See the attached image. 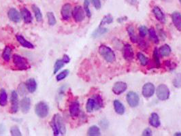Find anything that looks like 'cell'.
Here are the masks:
<instances>
[{
  "label": "cell",
  "instance_id": "1",
  "mask_svg": "<svg viewBox=\"0 0 181 136\" xmlns=\"http://www.w3.org/2000/svg\"><path fill=\"white\" fill-rule=\"evenodd\" d=\"M51 125L54 135H58L59 133L64 135L66 133V128H65L64 121L59 114H56L53 116Z\"/></svg>",
  "mask_w": 181,
  "mask_h": 136
},
{
  "label": "cell",
  "instance_id": "2",
  "mask_svg": "<svg viewBox=\"0 0 181 136\" xmlns=\"http://www.w3.org/2000/svg\"><path fill=\"white\" fill-rule=\"evenodd\" d=\"M99 53L108 63H113L116 60L114 52L110 47L105 45H101L99 48Z\"/></svg>",
  "mask_w": 181,
  "mask_h": 136
},
{
  "label": "cell",
  "instance_id": "3",
  "mask_svg": "<svg viewBox=\"0 0 181 136\" xmlns=\"http://www.w3.org/2000/svg\"><path fill=\"white\" fill-rule=\"evenodd\" d=\"M13 63L17 69L19 70H27L30 68V65L25 58L21 55L15 54L12 57Z\"/></svg>",
  "mask_w": 181,
  "mask_h": 136
},
{
  "label": "cell",
  "instance_id": "4",
  "mask_svg": "<svg viewBox=\"0 0 181 136\" xmlns=\"http://www.w3.org/2000/svg\"><path fill=\"white\" fill-rule=\"evenodd\" d=\"M35 112L37 117L44 118H46L49 114V106L44 102H40L36 105Z\"/></svg>",
  "mask_w": 181,
  "mask_h": 136
},
{
  "label": "cell",
  "instance_id": "5",
  "mask_svg": "<svg viewBox=\"0 0 181 136\" xmlns=\"http://www.w3.org/2000/svg\"><path fill=\"white\" fill-rule=\"evenodd\" d=\"M170 90L166 85L162 84L157 88V97L161 101H165L170 97Z\"/></svg>",
  "mask_w": 181,
  "mask_h": 136
},
{
  "label": "cell",
  "instance_id": "6",
  "mask_svg": "<svg viewBox=\"0 0 181 136\" xmlns=\"http://www.w3.org/2000/svg\"><path fill=\"white\" fill-rule=\"evenodd\" d=\"M72 15L74 21L77 22H82L85 18V12L80 6H77L73 9Z\"/></svg>",
  "mask_w": 181,
  "mask_h": 136
},
{
  "label": "cell",
  "instance_id": "7",
  "mask_svg": "<svg viewBox=\"0 0 181 136\" xmlns=\"http://www.w3.org/2000/svg\"><path fill=\"white\" fill-rule=\"evenodd\" d=\"M126 99L127 101L128 104L130 107L135 108L139 104L140 97L134 91H130L127 93Z\"/></svg>",
  "mask_w": 181,
  "mask_h": 136
},
{
  "label": "cell",
  "instance_id": "8",
  "mask_svg": "<svg viewBox=\"0 0 181 136\" xmlns=\"http://www.w3.org/2000/svg\"><path fill=\"white\" fill-rule=\"evenodd\" d=\"M123 56L124 59L127 61H132L134 59V50L132 49V47L130 44H125L124 46H123Z\"/></svg>",
  "mask_w": 181,
  "mask_h": 136
},
{
  "label": "cell",
  "instance_id": "9",
  "mask_svg": "<svg viewBox=\"0 0 181 136\" xmlns=\"http://www.w3.org/2000/svg\"><path fill=\"white\" fill-rule=\"evenodd\" d=\"M155 91V88L154 84L149 82L146 84L142 87V95L146 98H150L154 95Z\"/></svg>",
  "mask_w": 181,
  "mask_h": 136
},
{
  "label": "cell",
  "instance_id": "10",
  "mask_svg": "<svg viewBox=\"0 0 181 136\" xmlns=\"http://www.w3.org/2000/svg\"><path fill=\"white\" fill-rule=\"evenodd\" d=\"M127 89V84L124 82H117L112 87V91L115 95H120Z\"/></svg>",
  "mask_w": 181,
  "mask_h": 136
},
{
  "label": "cell",
  "instance_id": "11",
  "mask_svg": "<svg viewBox=\"0 0 181 136\" xmlns=\"http://www.w3.org/2000/svg\"><path fill=\"white\" fill-rule=\"evenodd\" d=\"M19 108L18 94L15 90H12L11 93V112L15 114L18 112Z\"/></svg>",
  "mask_w": 181,
  "mask_h": 136
},
{
  "label": "cell",
  "instance_id": "12",
  "mask_svg": "<svg viewBox=\"0 0 181 136\" xmlns=\"http://www.w3.org/2000/svg\"><path fill=\"white\" fill-rule=\"evenodd\" d=\"M72 6L70 4H65L63 6L61 10V14L63 20L64 21H69L70 17L72 15Z\"/></svg>",
  "mask_w": 181,
  "mask_h": 136
},
{
  "label": "cell",
  "instance_id": "13",
  "mask_svg": "<svg viewBox=\"0 0 181 136\" xmlns=\"http://www.w3.org/2000/svg\"><path fill=\"white\" fill-rule=\"evenodd\" d=\"M7 16H8L9 19L14 22H19L21 20V14L19 13L17 10H16L14 7H12L8 10L7 12Z\"/></svg>",
  "mask_w": 181,
  "mask_h": 136
},
{
  "label": "cell",
  "instance_id": "14",
  "mask_svg": "<svg viewBox=\"0 0 181 136\" xmlns=\"http://www.w3.org/2000/svg\"><path fill=\"white\" fill-rule=\"evenodd\" d=\"M80 104L78 101H74L70 105V114L72 117H77L80 114Z\"/></svg>",
  "mask_w": 181,
  "mask_h": 136
},
{
  "label": "cell",
  "instance_id": "15",
  "mask_svg": "<svg viewBox=\"0 0 181 136\" xmlns=\"http://www.w3.org/2000/svg\"><path fill=\"white\" fill-rule=\"evenodd\" d=\"M172 21L176 28L181 31V14L178 12H174L172 14Z\"/></svg>",
  "mask_w": 181,
  "mask_h": 136
},
{
  "label": "cell",
  "instance_id": "16",
  "mask_svg": "<svg viewBox=\"0 0 181 136\" xmlns=\"http://www.w3.org/2000/svg\"><path fill=\"white\" fill-rule=\"evenodd\" d=\"M31 108V99L29 97H24L21 101V111L26 114L29 111Z\"/></svg>",
  "mask_w": 181,
  "mask_h": 136
},
{
  "label": "cell",
  "instance_id": "17",
  "mask_svg": "<svg viewBox=\"0 0 181 136\" xmlns=\"http://www.w3.org/2000/svg\"><path fill=\"white\" fill-rule=\"evenodd\" d=\"M16 39L17 41L19 42V44L21 45L22 47L27 48V49H34V44H32L31 42L27 41L26 39H25V37L21 36V35H16Z\"/></svg>",
  "mask_w": 181,
  "mask_h": 136
},
{
  "label": "cell",
  "instance_id": "18",
  "mask_svg": "<svg viewBox=\"0 0 181 136\" xmlns=\"http://www.w3.org/2000/svg\"><path fill=\"white\" fill-rule=\"evenodd\" d=\"M21 16L26 23H31L33 21L32 15L28 9L22 8L21 10Z\"/></svg>",
  "mask_w": 181,
  "mask_h": 136
},
{
  "label": "cell",
  "instance_id": "19",
  "mask_svg": "<svg viewBox=\"0 0 181 136\" xmlns=\"http://www.w3.org/2000/svg\"><path fill=\"white\" fill-rule=\"evenodd\" d=\"M153 13L154 14L155 18L161 22H165V15L163 14L162 10L159 8V7L155 6L153 9Z\"/></svg>",
  "mask_w": 181,
  "mask_h": 136
},
{
  "label": "cell",
  "instance_id": "20",
  "mask_svg": "<svg viewBox=\"0 0 181 136\" xmlns=\"http://www.w3.org/2000/svg\"><path fill=\"white\" fill-rule=\"evenodd\" d=\"M149 123L153 127L157 128L159 127L161 123L159 115H158L157 113H152L149 118Z\"/></svg>",
  "mask_w": 181,
  "mask_h": 136
},
{
  "label": "cell",
  "instance_id": "21",
  "mask_svg": "<svg viewBox=\"0 0 181 136\" xmlns=\"http://www.w3.org/2000/svg\"><path fill=\"white\" fill-rule=\"evenodd\" d=\"M25 85L28 92L33 93L37 89V82L34 78H29L26 81Z\"/></svg>",
  "mask_w": 181,
  "mask_h": 136
},
{
  "label": "cell",
  "instance_id": "22",
  "mask_svg": "<svg viewBox=\"0 0 181 136\" xmlns=\"http://www.w3.org/2000/svg\"><path fill=\"white\" fill-rule=\"evenodd\" d=\"M113 104H114V108L116 113L119 115H123L124 114L125 112V108L121 102H120L119 100L116 99L114 101Z\"/></svg>",
  "mask_w": 181,
  "mask_h": 136
},
{
  "label": "cell",
  "instance_id": "23",
  "mask_svg": "<svg viewBox=\"0 0 181 136\" xmlns=\"http://www.w3.org/2000/svg\"><path fill=\"white\" fill-rule=\"evenodd\" d=\"M158 52H159V55L161 57H168L171 53V48L169 45L164 44L159 48Z\"/></svg>",
  "mask_w": 181,
  "mask_h": 136
},
{
  "label": "cell",
  "instance_id": "24",
  "mask_svg": "<svg viewBox=\"0 0 181 136\" xmlns=\"http://www.w3.org/2000/svg\"><path fill=\"white\" fill-rule=\"evenodd\" d=\"M108 32V29L107 28H104V27H99L97 29H95V31L93 32L92 37H93V38H97V37L103 36V35L105 34Z\"/></svg>",
  "mask_w": 181,
  "mask_h": 136
},
{
  "label": "cell",
  "instance_id": "25",
  "mask_svg": "<svg viewBox=\"0 0 181 136\" xmlns=\"http://www.w3.org/2000/svg\"><path fill=\"white\" fill-rule=\"evenodd\" d=\"M95 100V110H99L101 109L104 105V102L102 97L99 95H95L93 97Z\"/></svg>",
  "mask_w": 181,
  "mask_h": 136
},
{
  "label": "cell",
  "instance_id": "26",
  "mask_svg": "<svg viewBox=\"0 0 181 136\" xmlns=\"http://www.w3.org/2000/svg\"><path fill=\"white\" fill-rule=\"evenodd\" d=\"M127 33H128V35H129V36L131 41H132L133 43H137L138 38V37L135 36L134 27L132 26V25H130V26L128 27H127Z\"/></svg>",
  "mask_w": 181,
  "mask_h": 136
},
{
  "label": "cell",
  "instance_id": "27",
  "mask_svg": "<svg viewBox=\"0 0 181 136\" xmlns=\"http://www.w3.org/2000/svg\"><path fill=\"white\" fill-rule=\"evenodd\" d=\"M12 49L8 46H6L4 49L3 53H2V58L5 61H9L11 57Z\"/></svg>",
  "mask_w": 181,
  "mask_h": 136
},
{
  "label": "cell",
  "instance_id": "28",
  "mask_svg": "<svg viewBox=\"0 0 181 136\" xmlns=\"http://www.w3.org/2000/svg\"><path fill=\"white\" fill-rule=\"evenodd\" d=\"M31 7L33 12H34L35 14V16H36V21L37 22H41L42 21V14L40 9L37 6H36V5H32Z\"/></svg>",
  "mask_w": 181,
  "mask_h": 136
},
{
  "label": "cell",
  "instance_id": "29",
  "mask_svg": "<svg viewBox=\"0 0 181 136\" xmlns=\"http://www.w3.org/2000/svg\"><path fill=\"white\" fill-rule=\"evenodd\" d=\"M7 102V95L6 91L2 89L0 90V105L2 107L5 106Z\"/></svg>",
  "mask_w": 181,
  "mask_h": 136
},
{
  "label": "cell",
  "instance_id": "30",
  "mask_svg": "<svg viewBox=\"0 0 181 136\" xmlns=\"http://www.w3.org/2000/svg\"><path fill=\"white\" fill-rule=\"evenodd\" d=\"M87 135H90V136H98L101 135V133H100V129L99 128L97 127V126H92L90 127L89 130H88L87 132Z\"/></svg>",
  "mask_w": 181,
  "mask_h": 136
},
{
  "label": "cell",
  "instance_id": "31",
  "mask_svg": "<svg viewBox=\"0 0 181 136\" xmlns=\"http://www.w3.org/2000/svg\"><path fill=\"white\" fill-rule=\"evenodd\" d=\"M149 37L150 39L152 40V41L154 42L155 44H159V37H158V36L156 34V31H155V29L153 28H150L149 29Z\"/></svg>",
  "mask_w": 181,
  "mask_h": 136
},
{
  "label": "cell",
  "instance_id": "32",
  "mask_svg": "<svg viewBox=\"0 0 181 136\" xmlns=\"http://www.w3.org/2000/svg\"><path fill=\"white\" fill-rule=\"evenodd\" d=\"M153 61H154V62H155V67L157 68H159L161 67V63H160V59H159V52H158V49H157V48H155L154 51H153Z\"/></svg>",
  "mask_w": 181,
  "mask_h": 136
},
{
  "label": "cell",
  "instance_id": "33",
  "mask_svg": "<svg viewBox=\"0 0 181 136\" xmlns=\"http://www.w3.org/2000/svg\"><path fill=\"white\" fill-rule=\"evenodd\" d=\"M137 57L139 61L142 66H146L149 64V59L148 58L145 56L144 54L141 53V52H138L137 54Z\"/></svg>",
  "mask_w": 181,
  "mask_h": 136
},
{
  "label": "cell",
  "instance_id": "34",
  "mask_svg": "<svg viewBox=\"0 0 181 136\" xmlns=\"http://www.w3.org/2000/svg\"><path fill=\"white\" fill-rule=\"evenodd\" d=\"M65 64L64 61H63V59H57L56 62H55V65H54V71H53V74H55L58 72L61 68L64 66V65Z\"/></svg>",
  "mask_w": 181,
  "mask_h": 136
},
{
  "label": "cell",
  "instance_id": "35",
  "mask_svg": "<svg viewBox=\"0 0 181 136\" xmlns=\"http://www.w3.org/2000/svg\"><path fill=\"white\" fill-rule=\"evenodd\" d=\"M86 110L88 112H92L95 110V100L93 98H90L87 100Z\"/></svg>",
  "mask_w": 181,
  "mask_h": 136
},
{
  "label": "cell",
  "instance_id": "36",
  "mask_svg": "<svg viewBox=\"0 0 181 136\" xmlns=\"http://www.w3.org/2000/svg\"><path fill=\"white\" fill-rule=\"evenodd\" d=\"M112 22H113V17L110 14H108L105 15L104 18L102 19L99 27H103L104 25L110 24V23H112Z\"/></svg>",
  "mask_w": 181,
  "mask_h": 136
},
{
  "label": "cell",
  "instance_id": "37",
  "mask_svg": "<svg viewBox=\"0 0 181 136\" xmlns=\"http://www.w3.org/2000/svg\"><path fill=\"white\" fill-rule=\"evenodd\" d=\"M46 16L48 18V22H49V25L50 26H54V25L57 23V21H56V19H55V16L53 14V12H48Z\"/></svg>",
  "mask_w": 181,
  "mask_h": 136
},
{
  "label": "cell",
  "instance_id": "38",
  "mask_svg": "<svg viewBox=\"0 0 181 136\" xmlns=\"http://www.w3.org/2000/svg\"><path fill=\"white\" fill-rule=\"evenodd\" d=\"M173 85L175 88H177V89H180L181 88V74L180 73H178L177 75H176L175 78L173 80Z\"/></svg>",
  "mask_w": 181,
  "mask_h": 136
},
{
  "label": "cell",
  "instance_id": "39",
  "mask_svg": "<svg viewBox=\"0 0 181 136\" xmlns=\"http://www.w3.org/2000/svg\"><path fill=\"white\" fill-rule=\"evenodd\" d=\"M70 74V71L68 69H65L64 71H62L61 73H59V74L57 75L56 76V79L57 82L61 81L64 79H65V78H66L67 75H69Z\"/></svg>",
  "mask_w": 181,
  "mask_h": 136
},
{
  "label": "cell",
  "instance_id": "40",
  "mask_svg": "<svg viewBox=\"0 0 181 136\" xmlns=\"http://www.w3.org/2000/svg\"><path fill=\"white\" fill-rule=\"evenodd\" d=\"M18 91L21 96H25V95H26L27 91H28V90L27 89L26 85L24 84L23 83H21V84H20V85L19 86Z\"/></svg>",
  "mask_w": 181,
  "mask_h": 136
},
{
  "label": "cell",
  "instance_id": "41",
  "mask_svg": "<svg viewBox=\"0 0 181 136\" xmlns=\"http://www.w3.org/2000/svg\"><path fill=\"white\" fill-rule=\"evenodd\" d=\"M89 0H85L84 1V10L85 12V14H87V16L90 18L91 16V12L89 9Z\"/></svg>",
  "mask_w": 181,
  "mask_h": 136
},
{
  "label": "cell",
  "instance_id": "42",
  "mask_svg": "<svg viewBox=\"0 0 181 136\" xmlns=\"http://www.w3.org/2000/svg\"><path fill=\"white\" fill-rule=\"evenodd\" d=\"M10 133L12 136H21L22 133L19 128L16 126H13L10 129Z\"/></svg>",
  "mask_w": 181,
  "mask_h": 136
},
{
  "label": "cell",
  "instance_id": "43",
  "mask_svg": "<svg viewBox=\"0 0 181 136\" xmlns=\"http://www.w3.org/2000/svg\"><path fill=\"white\" fill-rule=\"evenodd\" d=\"M137 43H138V45H139V47L142 50H146L148 49V44L147 43V42L145 40H143L142 38H140L138 40Z\"/></svg>",
  "mask_w": 181,
  "mask_h": 136
},
{
  "label": "cell",
  "instance_id": "44",
  "mask_svg": "<svg viewBox=\"0 0 181 136\" xmlns=\"http://www.w3.org/2000/svg\"><path fill=\"white\" fill-rule=\"evenodd\" d=\"M164 64L165 65L166 67L168 68V69H169L170 71H172V70H174L176 68V67H177V64H176L174 62L171 61L170 60H167V61H165L164 62Z\"/></svg>",
  "mask_w": 181,
  "mask_h": 136
},
{
  "label": "cell",
  "instance_id": "45",
  "mask_svg": "<svg viewBox=\"0 0 181 136\" xmlns=\"http://www.w3.org/2000/svg\"><path fill=\"white\" fill-rule=\"evenodd\" d=\"M148 31H149V30L146 26H140L139 27V34L141 37H144L147 36Z\"/></svg>",
  "mask_w": 181,
  "mask_h": 136
},
{
  "label": "cell",
  "instance_id": "46",
  "mask_svg": "<svg viewBox=\"0 0 181 136\" xmlns=\"http://www.w3.org/2000/svg\"><path fill=\"white\" fill-rule=\"evenodd\" d=\"M93 5L97 10H99L102 7V4L100 0H91Z\"/></svg>",
  "mask_w": 181,
  "mask_h": 136
},
{
  "label": "cell",
  "instance_id": "47",
  "mask_svg": "<svg viewBox=\"0 0 181 136\" xmlns=\"http://www.w3.org/2000/svg\"><path fill=\"white\" fill-rule=\"evenodd\" d=\"M99 125L101 126L103 129H107V128L108 127L109 123L106 119H102L101 121L99 122Z\"/></svg>",
  "mask_w": 181,
  "mask_h": 136
},
{
  "label": "cell",
  "instance_id": "48",
  "mask_svg": "<svg viewBox=\"0 0 181 136\" xmlns=\"http://www.w3.org/2000/svg\"><path fill=\"white\" fill-rule=\"evenodd\" d=\"M142 135L144 136H150L152 135V131L150 130L149 128H147L144 130V132H142Z\"/></svg>",
  "mask_w": 181,
  "mask_h": 136
},
{
  "label": "cell",
  "instance_id": "49",
  "mask_svg": "<svg viewBox=\"0 0 181 136\" xmlns=\"http://www.w3.org/2000/svg\"><path fill=\"white\" fill-rule=\"evenodd\" d=\"M65 89H66V87L65 86H63L61 87L60 89H59V92H58V96L59 97H62L63 95H64V92H65Z\"/></svg>",
  "mask_w": 181,
  "mask_h": 136
},
{
  "label": "cell",
  "instance_id": "50",
  "mask_svg": "<svg viewBox=\"0 0 181 136\" xmlns=\"http://www.w3.org/2000/svg\"><path fill=\"white\" fill-rule=\"evenodd\" d=\"M62 59H63V61H64L65 64H69L70 61V58L69 57L68 55H64V57H63Z\"/></svg>",
  "mask_w": 181,
  "mask_h": 136
},
{
  "label": "cell",
  "instance_id": "51",
  "mask_svg": "<svg viewBox=\"0 0 181 136\" xmlns=\"http://www.w3.org/2000/svg\"><path fill=\"white\" fill-rule=\"evenodd\" d=\"M159 35H160V37H162V38L163 40H165V33H163V32L162 29L159 30Z\"/></svg>",
  "mask_w": 181,
  "mask_h": 136
},
{
  "label": "cell",
  "instance_id": "52",
  "mask_svg": "<svg viewBox=\"0 0 181 136\" xmlns=\"http://www.w3.org/2000/svg\"><path fill=\"white\" fill-rule=\"evenodd\" d=\"M126 20H127V17H126V16H125V17H123V18H119V19H118V22H119V23H121V22H123V21H126Z\"/></svg>",
  "mask_w": 181,
  "mask_h": 136
},
{
  "label": "cell",
  "instance_id": "53",
  "mask_svg": "<svg viewBox=\"0 0 181 136\" xmlns=\"http://www.w3.org/2000/svg\"><path fill=\"white\" fill-rule=\"evenodd\" d=\"M5 131V127L3 125L0 124V133H4V132Z\"/></svg>",
  "mask_w": 181,
  "mask_h": 136
},
{
  "label": "cell",
  "instance_id": "54",
  "mask_svg": "<svg viewBox=\"0 0 181 136\" xmlns=\"http://www.w3.org/2000/svg\"><path fill=\"white\" fill-rule=\"evenodd\" d=\"M174 135H175V136H181V133H180V132H177V133H175Z\"/></svg>",
  "mask_w": 181,
  "mask_h": 136
},
{
  "label": "cell",
  "instance_id": "55",
  "mask_svg": "<svg viewBox=\"0 0 181 136\" xmlns=\"http://www.w3.org/2000/svg\"><path fill=\"white\" fill-rule=\"evenodd\" d=\"M179 1H180V4H181V0H179Z\"/></svg>",
  "mask_w": 181,
  "mask_h": 136
}]
</instances>
